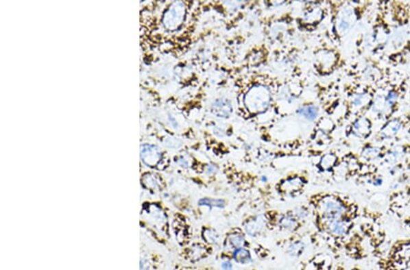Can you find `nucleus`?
<instances>
[{
    "label": "nucleus",
    "mask_w": 410,
    "mask_h": 270,
    "mask_svg": "<svg viewBox=\"0 0 410 270\" xmlns=\"http://www.w3.org/2000/svg\"><path fill=\"white\" fill-rule=\"evenodd\" d=\"M389 147V145H375L373 142L367 141L363 145L359 157L365 162L373 164L374 161L383 160Z\"/></svg>",
    "instance_id": "nucleus-22"
},
{
    "label": "nucleus",
    "mask_w": 410,
    "mask_h": 270,
    "mask_svg": "<svg viewBox=\"0 0 410 270\" xmlns=\"http://www.w3.org/2000/svg\"><path fill=\"white\" fill-rule=\"evenodd\" d=\"M165 261L162 255L154 250L141 247L140 256V270H162Z\"/></svg>",
    "instance_id": "nucleus-20"
},
{
    "label": "nucleus",
    "mask_w": 410,
    "mask_h": 270,
    "mask_svg": "<svg viewBox=\"0 0 410 270\" xmlns=\"http://www.w3.org/2000/svg\"><path fill=\"white\" fill-rule=\"evenodd\" d=\"M340 56L333 49H320L315 53V68L322 76L333 73L337 69Z\"/></svg>",
    "instance_id": "nucleus-15"
},
{
    "label": "nucleus",
    "mask_w": 410,
    "mask_h": 270,
    "mask_svg": "<svg viewBox=\"0 0 410 270\" xmlns=\"http://www.w3.org/2000/svg\"><path fill=\"white\" fill-rule=\"evenodd\" d=\"M173 270H208L206 267L204 268H197V267L187 265V264H176L173 267Z\"/></svg>",
    "instance_id": "nucleus-37"
},
{
    "label": "nucleus",
    "mask_w": 410,
    "mask_h": 270,
    "mask_svg": "<svg viewBox=\"0 0 410 270\" xmlns=\"http://www.w3.org/2000/svg\"><path fill=\"white\" fill-rule=\"evenodd\" d=\"M240 225L251 239L259 238L268 232L267 222L263 212L249 214L243 217Z\"/></svg>",
    "instance_id": "nucleus-16"
},
{
    "label": "nucleus",
    "mask_w": 410,
    "mask_h": 270,
    "mask_svg": "<svg viewBox=\"0 0 410 270\" xmlns=\"http://www.w3.org/2000/svg\"><path fill=\"white\" fill-rule=\"evenodd\" d=\"M253 242L246 235L241 225L230 228L226 233L224 234L223 244L220 250L223 251L231 252L232 250L241 249V247H253Z\"/></svg>",
    "instance_id": "nucleus-14"
},
{
    "label": "nucleus",
    "mask_w": 410,
    "mask_h": 270,
    "mask_svg": "<svg viewBox=\"0 0 410 270\" xmlns=\"http://www.w3.org/2000/svg\"><path fill=\"white\" fill-rule=\"evenodd\" d=\"M373 121L370 116H359L354 118L352 123L349 125L348 134L359 138L360 140L367 142L373 135Z\"/></svg>",
    "instance_id": "nucleus-17"
},
{
    "label": "nucleus",
    "mask_w": 410,
    "mask_h": 270,
    "mask_svg": "<svg viewBox=\"0 0 410 270\" xmlns=\"http://www.w3.org/2000/svg\"><path fill=\"white\" fill-rule=\"evenodd\" d=\"M375 4L371 1H352L337 5L333 21V32L337 40H342Z\"/></svg>",
    "instance_id": "nucleus-3"
},
{
    "label": "nucleus",
    "mask_w": 410,
    "mask_h": 270,
    "mask_svg": "<svg viewBox=\"0 0 410 270\" xmlns=\"http://www.w3.org/2000/svg\"><path fill=\"white\" fill-rule=\"evenodd\" d=\"M385 88L379 91V93L376 95L370 108V112L373 114L374 116H375L376 119H379V121H382L383 122L387 121V116L386 100H385L384 94Z\"/></svg>",
    "instance_id": "nucleus-27"
},
{
    "label": "nucleus",
    "mask_w": 410,
    "mask_h": 270,
    "mask_svg": "<svg viewBox=\"0 0 410 270\" xmlns=\"http://www.w3.org/2000/svg\"><path fill=\"white\" fill-rule=\"evenodd\" d=\"M325 16V8L321 7L320 4L315 3L314 7L304 14V21L311 26H315V25L320 24Z\"/></svg>",
    "instance_id": "nucleus-31"
},
{
    "label": "nucleus",
    "mask_w": 410,
    "mask_h": 270,
    "mask_svg": "<svg viewBox=\"0 0 410 270\" xmlns=\"http://www.w3.org/2000/svg\"><path fill=\"white\" fill-rule=\"evenodd\" d=\"M263 215L267 222V230L272 232L287 233L288 235L299 233L306 224V222L298 221L288 210H267Z\"/></svg>",
    "instance_id": "nucleus-6"
},
{
    "label": "nucleus",
    "mask_w": 410,
    "mask_h": 270,
    "mask_svg": "<svg viewBox=\"0 0 410 270\" xmlns=\"http://www.w3.org/2000/svg\"><path fill=\"white\" fill-rule=\"evenodd\" d=\"M389 260L397 261L396 270L406 269L409 268L410 263V239L409 241H401L400 243L395 244L389 252Z\"/></svg>",
    "instance_id": "nucleus-21"
},
{
    "label": "nucleus",
    "mask_w": 410,
    "mask_h": 270,
    "mask_svg": "<svg viewBox=\"0 0 410 270\" xmlns=\"http://www.w3.org/2000/svg\"><path fill=\"white\" fill-rule=\"evenodd\" d=\"M409 93L410 94V88H409Z\"/></svg>",
    "instance_id": "nucleus-39"
},
{
    "label": "nucleus",
    "mask_w": 410,
    "mask_h": 270,
    "mask_svg": "<svg viewBox=\"0 0 410 270\" xmlns=\"http://www.w3.org/2000/svg\"><path fill=\"white\" fill-rule=\"evenodd\" d=\"M306 185V177L300 175H293L280 180L276 184V191L282 199H296L304 193Z\"/></svg>",
    "instance_id": "nucleus-13"
},
{
    "label": "nucleus",
    "mask_w": 410,
    "mask_h": 270,
    "mask_svg": "<svg viewBox=\"0 0 410 270\" xmlns=\"http://www.w3.org/2000/svg\"><path fill=\"white\" fill-rule=\"evenodd\" d=\"M141 183L146 189L152 192H160L165 188L162 177L156 173H146L141 177Z\"/></svg>",
    "instance_id": "nucleus-30"
},
{
    "label": "nucleus",
    "mask_w": 410,
    "mask_h": 270,
    "mask_svg": "<svg viewBox=\"0 0 410 270\" xmlns=\"http://www.w3.org/2000/svg\"><path fill=\"white\" fill-rule=\"evenodd\" d=\"M401 132L410 135V110L400 116H395L383 122L378 132L374 135V142L383 143L398 138Z\"/></svg>",
    "instance_id": "nucleus-8"
},
{
    "label": "nucleus",
    "mask_w": 410,
    "mask_h": 270,
    "mask_svg": "<svg viewBox=\"0 0 410 270\" xmlns=\"http://www.w3.org/2000/svg\"><path fill=\"white\" fill-rule=\"evenodd\" d=\"M252 251L254 253L256 258L260 260H267L270 257L271 251L267 247L263 246L259 243H254L252 247Z\"/></svg>",
    "instance_id": "nucleus-36"
},
{
    "label": "nucleus",
    "mask_w": 410,
    "mask_h": 270,
    "mask_svg": "<svg viewBox=\"0 0 410 270\" xmlns=\"http://www.w3.org/2000/svg\"><path fill=\"white\" fill-rule=\"evenodd\" d=\"M200 239L204 243L215 247V249H221L223 244L224 234L216 230L210 225H202L200 228Z\"/></svg>",
    "instance_id": "nucleus-24"
},
{
    "label": "nucleus",
    "mask_w": 410,
    "mask_h": 270,
    "mask_svg": "<svg viewBox=\"0 0 410 270\" xmlns=\"http://www.w3.org/2000/svg\"><path fill=\"white\" fill-rule=\"evenodd\" d=\"M227 253L237 266L245 267L254 263L253 251L248 247H241V249H234Z\"/></svg>",
    "instance_id": "nucleus-28"
},
{
    "label": "nucleus",
    "mask_w": 410,
    "mask_h": 270,
    "mask_svg": "<svg viewBox=\"0 0 410 270\" xmlns=\"http://www.w3.org/2000/svg\"><path fill=\"white\" fill-rule=\"evenodd\" d=\"M354 221L356 219L345 218L314 225L317 233L329 245L332 251L339 253L353 232Z\"/></svg>",
    "instance_id": "nucleus-5"
},
{
    "label": "nucleus",
    "mask_w": 410,
    "mask_h": 270,
    "mask_svg": "<svg viewBox=\"0 0 410 270\" xmlns=\"http://www.w3.org/2000/svg\"><path fill=\"white\" fill-rule=\"evenodd\" d=\"M212 112L219 119H228L232 113V102L226 97L216 99L212 105Z\"/></svg>",
    "instance_id": "nucleus-29"
},
{
    "label": "nucleus",
    "mask_w": 410,
    "mask_h": 270,
    "mask_svg": "<svg viewBox=\"0 0 410 270\" xmlns=\"http://www.w3.org/2000/svg\"><path fill=\"white\" fill-rule=\"evenodd\" d=\"M218 168L215 165H208L206 167V169H205V173L209 175V176H213V175H215L217 173Z\"/></svg>",
    "instance_id": "nucleus-38"
},
{
    "label": "nucleus",
    "mask_w": 410,
    "mask_h": 270,
    "mask_svg": "<svg viewBox=\"0 0 410 270\" xmlns=\"http://www.w3.org/2000/svg\"><path fill=\"white\" fill-rule=\"evenodd\" d=\"M199 208H206L208 211L218 208V210H224L227 206V201L224 199H213V197H205L199 199L197 202Z\"/></svg>",
    "instance_id": "nucleus-33"
},
{
    "label": "nucleus",
    "mask_w": 410,
    "mask_h": 270,
    "mask_svg": "<svg viewBox=\"0 0 410 270\" xmlns=\"http://www.w3.org/2000/svg\"><path fill=\"white\" fill-rule=\"evenodd\" d=\"M410 155V142L403 144H396L389 146L386 156L383 158L384 162L395 165L400 161H403L406 156Z\"/></svg>",
    "instance_id": "nucleus-25"
},
{
    "label": "nucleus",
    "mask_w": 410,
    "mask_h": 270,
    "mask_svg": "<svg viewBox=\"0 0 410 270\" xmlns=\"http://www.w3.org/2000/svg\"><path fill=\"white\" fill-rule=\"evenodd\" d=\"M410 88V77H401L398 82H390L385 88V100L387 110V121L396 116Z\"/></svg>",
    "instance_id": "nucleus-7"
},
{
    "label": "nucleus",
    "mask_w": 410,
    "mask_h": 270,
    "mask_svg": "<svg viewBox=\"0 0 410 270\" xmlns=\"http://www.w3.org/2000/svg\"><path fill=\"white\" fill-rule=\"evenodd\" d=\"M171 233L180 249L195 241L192 219L186 214L176 211L171 216Z\"/></svg>",
    "instance_id": "nucleus-9"
},
{
    "label": "nucleus",
    "mask_w": 410,
    "mask_h": 270,
    "mask_svg": "<svg viewBox=\"0 0 410 270\" xmlns=\"http://www.w3.org/2000/svg\"><path fill=\"white\" fill-rule=\"evenodd\" d=\"M309 205L314 224L345 218L357 219L360 217L359 205L345 195L319 192L310 196Z\"/></svg>",
    "instance_id": "nucleus-1"
},
{
    "label": "nucleus",
    "mask_w": 410,
    "mask_h": 270,
    "mask_svg": "<svg viewBox=\"0 0 410 270\" xmlns=\"http://www.w3.org/2000/svg\"><path fill=\"white\" fill-rule=\"evenodd\" d=\"M298 115L309 121H315L319 116L320 108L315 104L304 105L298 110Z\"/></svg>",
    "instance_id": "nucleus-34"
},
{
    "label": "nucleus",
    "mask_w": 410,
    "mask_h": 270,
    "mask_svg": "<svg viewBox=\"0 0 410 270\" xmlns=\"http://www.w3.org/2000/svg\"><path fill=\"white\" fill-rule=\"evenodd\" d=\"M141 158L143 163L149 168H157L162 161V155L156 146L152 145H144L141 147Z\"/></svg>",
    "instance_id": "nucleus-26"
},
{
    "label": "nucleus",
    "mask_w": 410,
    "mask_h": 270,
    "mask_svg": "<svg viewBox=\"0 0 410 270\" xmlns=\"http://www.w3.org/2000/svg\"><path fill=\"white\" fill-rule=\"evenodd\" d=\"M272 100L269 88L264 85H256L246 92L243 97L246 108L252 113H261L267 110Z\"/></svg>",
    "instance_id": "nucleus-11"
},
{
    "label": "nucleus",
    "mask_w": 410,
    "mask_h": 270,
    "mask_svg": "<svg viewBox=\"0 0 410 270\" xmlns=\"http://www.w3.org/2000/svg\"><path fill=\"white\" fill-rule=\"evenodd\" d=\"M298 270H333V262L328 255L318 253L302 262Z\"/></svg>",
    "instance_id": "nucleus-23"
},
{
    "label": "nucleus",
    "mask_w": 410,
    "mask_h": 270,
    "mask_svg": "<svg viewBox=\"0 0 410 270\" xmlns=\"http://www.w3.org/2000/svg\"><path fill=\"white\" fill-rule=\"evenodd\" d=\"M307 241L306 236L299 232L289 234L285 238L278 239L276 244L287 257L296 260L304 256L309 249L310 242Z\"/></svg>",
    "instance_id": "nucleus-12"
},
{
    "label": "nucleus",
    "mask_w": 410,
    "mask_h": 270,
    "mask_svg": "<svg viewBox=\"0 0 410 270\" xmlns=\"http://www.w3.org/2000/svg\"><path fill=\"white\" fill-rule=\"evenodd\" d=\"M389 16L395 27H406L410 23V4L403 1H389Z\"/></svg>",
    "instance_id": "nucleus-18"
},
{
    "label": "nucleus",
    "mask_w": 410,
    "mask_h": 270,
    "mask_svg": "<svg viewBox=\"0 0 410 270\" xmlns=\"http://www.w3.org/2000/svg\"><path fill=\"white\" fill-rule=\"evenodd\" d=\"M185 13L186 10H185L184 3L173 2L163 16V26L171 32L178 29L184 21Z\"/></svg>",
    "instance_id": "nucleus-19"
},
{
    "label": "nucleus",
    "mask_w": 410,
    "mask_h": 270,
    "mask_svg": "<svg viewBox=\"0 0 410 270\" xmlns=\"http://www.w3.org/2000/svg\"><path fill=\"white\" fill-rule=\"evenodd\" d=\"M288 211L291 215L301 222H306L309 217H312V210L309 205L298 206V207L290 208Z\"/></svg>",
    "instance_id": "nucleus-35"
},
{
    "label": "nucleus",
    "mask_w": 410,
    "mask_h": 270,
    "mask_svg": "<svg viewBox=\"0 0 410 270\" xmlns=\"http://www.w3.org/2000/svg\"><path fill=\"white\" fill-rule=\"evenodd\" d=\"M340 162L339 157L335 153H326L324 155L318 163V168L321 171L329 172L336 171L337 167L339 166Z\"/></svg>",
    "instance_id": "nucleus-32"
},
{
    "label": "nucleus",
    "mask_w": 410,
    "mask_h": 270,
    "mask_svg": "<svg viewBox=\"0 0 410 270\" xmlns=\"http://www.w3.org/2000/svg\"><path fill=\"white\" fill-rule=\"evenodd\" d=\"M215 252V247L209 246L200 239V241H193L186 247L180 249L178 254L182 262L187 263V265L195 266L212 257Z\"/></svg>",
    "instance_id": "nucleus-10"
},
{
    "label": "nucleus",
    "mask_w": 410,
    "mask_h": 270,
    "mask_svg": "<svg viewBox=\"0 0 410 270\" xmlns=\"http://www.w3.org/2000/svg\"><path fill=\"white\" fill-rule=\"evenodd\" d=\"M141 228L157 243L168 246L173 233L167 208L160 202H145L141 207Z\"/></svg>",
    "instance_id": "nucleus-2"
},
{
    "label": "nucleus",
    "mask_w": 410,
    "mask_h": 270,
    "mask_svg": "<svg viewBox=\"0 0 410 270\" xmlns=\"http://www.w3.org/2000/svg\"><path fill=\"white\" fill-rule=\"evenodd\" d=\"M376 5L375 18H374L372 27L368 33L372 45L371 53L374 57L381 54L387 49L394 29L389 16V1H378L376 3Z\"/></svg>",
    "instance_id": "nucleus-4"
}]
</instances>
